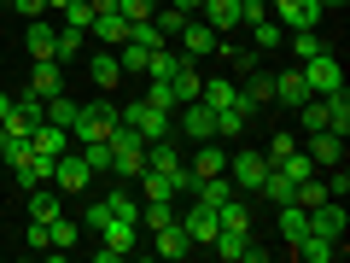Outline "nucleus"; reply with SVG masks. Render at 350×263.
<instances>
[{
    "mask_svg": "<svg viewBox=\"0 0 350 263\" xmlns=\"http://www.w3.org/2000/svg\"><path fill=\"white\" fill-rule=\"evenodd\" d=\"M88 76L100 82V94H111V88L123 82V64H117V53H111V47H100L94 59H88Z\"/></svg>",
    "mask_w": 350,
    "mask_h": 263,
    "instance_id": "412c9836",
    "label": "nucleus"
},
{
    "mask_svg": "<svg viewBox=\"0 0 350 263\" xmlns=\"http://www.w3.org/2000/svg\"><path fill=\"white\" fill-rule=\"evenodd\" d=\"M338 251H345V240H333V234H321V228H310V234L292 246V258H304V263H333Z\"/></svg>",
    "mask_w": 350,
    "mask_h": 263,
    "instance_id": "9d476101",
    "label": "nucleus"
},
{
    "mask_svg": "<svg viewBox=\"0 0 350 263\" xmlns=\"http://www.w3.org/2000/svg\"><path fill=\"white\" fill-rule=\"evenodd\" d=\"M59 6H64V0H47V12H59Z\"/></svg>",
    "mask_w": 350,
    "mask_h": 263,
    "instance_id": "5fc2aeb1",
    "label": "nucleus"
},
{
    "mask_svg": "<svg viewBox=\"0 0 350 263\" xmlns=\"http://www.w3.org/2000/svg\"><path fill=\"white\" fill-rule=\"evenodd\" d=\"M304 152H310V164H315V170H333V164L345 158V135H333V129H315Z\"/></svg>",
    "mask_w": 350,
    "mask_h": 263,
    "instance_id": "4468645a",
    "label": "nucleus"
},
{
    "mask_svg": "<svg viewBox=\"0 0 350 263\" xmlns=\"http://www.w3.org/2000/svg\"><path fill=\"white\" fill-rule=\"evenodd\" d=\"M310 228H321V234L345 240V205H338V199H321V205L310 211Z\"/></svg>",
    "mask_w": 350,
    "mask_h": 263,
    "instance_id": "393cba45",
    "label": "nucleus"
},
{
    "mask_svg": "<svg viewBox=\"0 0 350 263\" xmlns=\"http://www.w3.org/2000/svg\"><path fill=\"white\" fill-rule=\"evenodd\" d=\"M152 24L175 41V36H181V24H187V12H181V6H158V12H152Z\"/></svg>",
    "mask_w": 350,
    "mask_h": 263,
    "instance_id": "4c0bfd02",
    "label": "nucleus"
},
{
    "mask_svg": "<svg viewBox=\"0 0 350 263\" xmlns=\"http://www.w3.org/2000/svg\"><path fill=\"white\" fill-rule=\"evenodd\" d=\"M146 164H152V170H181L187 152H181V140H175V135H163V140H146Z\"/></svg>",
    "mask_w": 350,
    "mask_h": 263,
    "instance_id": "4be33fe9",
    "label": "nucleus"
},
{
    "mask_svg": "<svg viewBox=\"0 0 350 263\" xmlns=\"http://www.w3.org/2000/svg\"><path fill=\"white\" fill-rule=\"evenodd\" d=\"M135 246H140V223H123V216H111V223L100 228V246H94V258H100V263H117V258H129Z\"/></svg>",
    "mask_w": 350,
    "mask_h": 263,
    "instance_id": "39448f33",
    "label": "nucleus"
},
{
    "mask_svg": "<svg viewBox=\"0 0 350 263\" xmlns=\"http://www.w3.org/2000/svg\"><path fill=\"white\" fill-rule=\"evenodd\" d=\"M29 88H36L41 100L64 94V64H59V59H36V71H29Z\"/></svg>",
    "mask_w": 350,
    "mask_h": 263,
    "instance_id": "aec40b11",
    "label": "nucleus"
},
{
    "mask_svg": "<svg viewBox=\"0 0 350 263\" xmlns=\"http://www.w3.org/2000/svg\"><path fill=\"white\" fill-rule=\"evenodd\" d=\"M298 129H304V135L327 129V100H304V105H298Z\"/></svg>",
    "mask_w": 350,
    "mask_h": 263,
    "instance_id": "f704fd0d",
    "label": "nucleus"
},
{
    "mask_svg": "<svg viewBox=\"0 0 350 263\" xmlns=\"http://www.w3.org/2000/svg\"><path fill=\"white\" fill-rule=\"evenodd\" d=\"M76 152H82V164H88L94 175H100V170H111V147H105V140H88V147H76Z\"/></svg>",
    "mask_w": 350,
    "mask_h": 263,
    "instance_id": "e433bc0d",
    "label": "nucleus"
},
{
    "mask_svg": "<svg viewBox=\"0 0 350 263\" xmlns=\"http://www.w3.org/2000/svg\"><path fill=\"white\" fill-rule=\"evenodd\" d=\"M76 240H82V228H76L70 216H53V223H47V246H59V251H70Z\"/></svg>",
    "mask_w": 350,
    "mask_h": 263,
    "instance_id": "72a5a7b5",
    "label": "nucleus"
},
{
    "mask_svg": "<svg viewBox=\"0 0 350 263\" xmlns=\"http://www.w3.org/2000/svg\"><path fill=\"white\" fill-rule=\"evenodd\" d=\"M47 123L70 129V123H76V100H64V94H53V100H47Z\"/></svg>",
    "mask_w": 350,
    "mask_h": 263,
    "instance_id": "ea45409f",
    "label": "nucleus"
},
{
    "mask_svg": "<svg viewBox=\"0 0 350 263\" xmlns=\"http://www.w3.org/2000/svg\"><path fill=\"white\" fill-rule=\"evenodd\" d=\"M53 216H59V188L53 181L29 188V223H53Z\"/></svg>",
    "mask_w": 350,
    "mask_h": 263,
    "instance_id": "a878e982",
    "label": "nucleus"
},
{
    "mask_svg": "<svg viewBox=\"0 0 350 263\" xmlns=\"http://www.w3.org/2000/svg\"><path fill=\"white\" fill-rule=\"evenodd\" d=\"M199 18L216 29V36H228V29H239V0H204Z\"/></svg>",
    "mask_w": 350,
    "mask_h": 263,
    "instance_id": "5701e85b",
    "label": "nucleus"
},
{
    "mask_svg": "<svg viewBox=\"0 0 350 263\" xmlns=\"http://www.w3.org/2000/svg\"><path fill=\"white\" fill-rule=\"evenodd\" d=\"M53 47H59V29H53L47 18H29L24 24V53L29 59H53Z\"/></svg>",
    "mask_w": 350,
    "mask_h": 263,
    "instance_id": "f3484780",
    "label": "nucleus"
},
{
    "mask_svg": "<svg viewBox=\"0 0 350 263\" xmlns=\"http://www.w3.org/2000/svg\"><path fill=\"white\" fill-rule=\"evenodd\" d=\"M345 6H350V0H321V12H345Z\"/></svg>",
    "mask_w": 350,
    "mask_h": 263,
    "instance_id": "864d4df0",
    "label": "nucleus"
},
{
    "mask_svg": "<svg viewBox=\"0 0 350 263\" xmlns=\"http://www.w3.org/2000/svg\"><path fill=\"white\" fill-rule=\"evenodd\" d=\"M88 181H94V170H88V164H82V152L70 147V152L59 158V170H53V188L76 199V193H88Z\"/></svg>",
    "mask_w": 350,
    "mask_h": 263,
    "instance_id": "6e6552de",
    "label": "nucleus"
},
{
    "mask_svg": "<svg viewBox=\"0 0 350 263\" xmlns=\"http://www.w3.org/2000/svg\"><path fill=\"white\" fill-rule=\"evenodd\" d=\"M251 41H257V53H280V41H286V29H280L275 18H257V24H251Z\"/></svg>",
    "mask_w": 350,
    "mask_h": 263,
    "instance_id": "7c9ffc66",
    "label": "nucleus"
},
{
    "mask_svg": "<svg viewBox=\"0 0 350 263\" xmlns=\"http://www.w3.org/2000/svg\"><path fill=\"white\" fill-rule=\"evenodd\" d=\"M310 234V211H304V205H280V240H286V246H298V240Z\"/></svg>",
    "mask_w": 350,
    "mask_h": 263,
    "instance_id": "cd10ccee",
    "label": "nucleus"
},
{
    "mask_svg": "<svg viewBox=\"0 0 350 263\" xmlns=\"http://www.w3.org/2000/svg\"><path fill=\"white\" fill-rule=\"evenodd\" d=\"M298 71H304V82H310V94H315V100H327V94H338V88H345V71H338V53H315V59H304L298 64Z\"/></svg>",
    "mask_w": 350,
    "mask_h": 263,
    "instance_id": "20e7f679",
    "label": "nucleus"
},
{
    "mask_svg": "<svg viewBox=\"0 0 350 263\" xmlns=\"http://www.w3.org/2000/svg\"><path fill=\"white\" fill-rule=\"evenodd\" d=\"M88 228H105L111 223V199H88V216H82Z\"/></svg>",
    "mask_w": 350,
    "mask_h": 263,
    "instance_id": "a18cd8bd",
    "label": "nucleus"
},
{
    "mask_svg": "<svg viewBox=\"0 0 350 263\" xmlns=\"http://www.w3.org/2000/svg\"><path fill=\"white\" fill-rule=\"evenodd\" d=\"M105 147H111V175L135 181V175L146 170V140H140V135H135L129 123H117L111 135H105Z\"/></svg>",
    "mask_w": 350,
    "mask_h": 263,
    "instance_id": "f257e3e1",
    "label": "nucleus"
},
{
    "mask_svg": "<svg viewBox=\"0 0 350 263\" xmlns=\"http://www.w3.org/2000/svg\"><path fill=\"white\" fill-rule=\"evenodd\" d=\"M117 129V105H76V123H70V140L76 147H88V140H105Z\"/></svg>",
    "mask_w": 350,
    "mask_h": 263,
    "instance_id": "7ed1b4c3",
    "label": "nucleus"
},
{
    "mask_svg": "<svg viewBox=\"0 0 350 263\" xmlns=\"http://www.w3.org/2000/svg\"><path fill=\"white\" fill-rule=\"evenodd\" d=\"M228 170V152H222V140H199V152L187 158V175L199 181V175H222Z\"/></svg>",
    "mask_w": 350,
    "mask_h": 263,
    "instance_id": "6ab92c4d",
    "label": "nucleus"
},
{
    "mask_svg": "<svg viewBox=\"0 0 350 263\" xmlns=\"http://www.w3.org/2000/svg\"><path fill=\"white\" fill-rule=\"evenodd\" d=\"M269 12H275V24L280 29H315L321 24V0H269Z\"/></svg>",
    "mask_w": 350,
    "mask_h": 263,
    "instance_id": "0eeeda50",
    "label": "nucleus"
},
{
    "mask_svg": "<svg viewBox=\"0 0 350 263\" xmlns=\"http://www.w3.org/2000/svg\"><path fill=\"white\" fill-rule=\"evenodd\" d=\"M6 117H12V94H6V88H0V123H6Z\"/></svg>",
    "mask_w": 350,
    "mask_h": 263,
    "instance_id": "603ef678",
    "label": "nucleus"
},
{
    "mask_svg": "<svg viewBox=\"0 0 350 263\" xmlns=\"http://www.w3.org/2000/svg\"><path fill=\"white\" fill-rule=\"evenodd\" d=\"M181 228H187V240H193V246H211V240L222 234V223H216V211H211V205H199V199H193V211L181 216Z\"/></svg>",
    "mask_w": 350,
    "mask_h": 263,
    "instance_id": "2eb2a0df",
    "label": "nucleus"
},
{
    "mask_svg": "<svg viewBox=\"0 0 350 263\" xmlns=\"http://www.w3.org/2000/svg\"><path fill=\"white\" fill-rule=\"evenodd\" d=\"M257 18H269V0H239V24H257Z\"/></svg>",
    "mask_w": 350,
    "mask_h": 263,
    "instance_id": "09e8293b",
    "label": "nucleus"
},
{
    "mask_svg": "<svg viewBox=\"0 0 350 263\" xmlns=\"http://www.w3.org/2000/svg\"><path fill=\"white\" fill-rule=\"evenodd\" d=\"M245 123H251V117L239 112V105H222V112H216V140H239Z\"/></svg>",
    "mask_w": 350,
    "mask_h": 263,
    "instance_id": "2f4dec72",
    "label": "nucleus"
},
{
    "mask_svg": "<svg viewBox=\"0 0 350 263\" xmlns=\"http://www.w3.org/2000/svg\"><path fill=\"white\" fill-rule=\"evenodd\" d=\"M181 135L199 147V140H216V112L204 100H193V105H181Z\"/></svg>",
    "mask_w": 350,
    "mask_h": 263,
    "instance_id": "9b49d317",
    "label": "nucleus"
},
{
    "mask_svg": "<svg viewBox=\"0 0 350 263\" xmlns=\"http://www.w3.org/2000/svg\"><path fill=\"white\" fill-rule=\"evenodd\" d=\"M321 181H327V199H345V193H350V175L338 170V164H333V170L321 175Z\"/></svg>",
    "mask_w": 350,
    "mask_h": 263,
    "instance_id": "c03bdc74",
    "label": "nucleus"
},
{
    "mask_svg": "<svg viewBox=\"0 0 350 263\" xmlns=\"http://www.w3.org/2000/svg\"><path fill=\"white\" fill-rule=\"evenodd\" d=\"M82 41H88V29H70V24H64V29H59V47H53V59H59V64L76 59V53H82Z\"/></svg>",
    "mask_w": 350,
    "mask_h": 263,
    "instance_id": "c9c22d12",
    "label": "nucleus"
},
{
    "mask_svg": "<svg viewBox=\"0 0 350 263\" xmlns=\"http://www.w3.org/2000/svg\"><path fill=\"white\" fill-rule=\"evenodd\" d=\"M111 199V216H123V223H140V199L135 193H105Z\"/></svg>",
    "mask_w": 350,
    "mask_h": 263,
    "instance_id": "79ce46f5",
    "label": "nucleus"
},
{
    "mask_svg": "<svg viewBox=\"0 0 350 263\" xmlns=\"http://www.w3.org/2000/svg\"><path fill=\"white\" fill-rule=\"evenodd\" d=\"M88 36L100 41V47H123V41H129V18H123V12H94Z\"/></svg>",
    "mask_w": 350,
    "mask_h": 263,
    "instance_id": "a211bd4d",
    "label": "nucleus"
},
{
    "mask_svg": "<svg viewBox=\"0 0 350 263\" xmlns=\"http://www.w3.org/2000/svg\"><path fill=\"white\" fill-rule=\"evenodd\" d=\"M262 175H269V158H262V152H228V181H234L245 199L262 188Z\"/></svg>",
    "mask_w": 350,
    "mask_h": 263,
    "instance_id": "423d86ee",
    "label": "nucleus"
},
{
    "mask_svg": "<svg viewBox=\"0 0 350 263\" xmlns=\"http://www.w3.org/2000/svg\"><path fill=\"white\" fill-rule=\"evenodd\" d=\"M280 47H286L292 59L304 64V59H315V53H321L327 41H321V29H286V41H280Z\"/></svg>",
    "mask_w": 350,
    "mask_h": 263,
    "instance_id": "bb28decb",
    "label": "nucleus"
},
{
    "mask_svg": "<svg viewBox=\"0 0 350 263\" xmlns=\"http://www.w3.org/2000/svg\"><path fill=\"white\" fill-rule=\"evenodd\" d=\"M280 170H286L292 181H304V175H315V164H310V152L298 147V152H286V158H280Z\"/></svg>",
    "mask_w": 350,
    "mask_h": 263,
    "instance_id": "a19ab883",
    "label": "nucleus"
},
{
    "mask_svg": "<svg viewBox=\"0 0 350 263\" xmlns=\"http://www.w3.org/2000/svg\"><path fill=\"white\" fill-rule=\"evenodd\" d=\"M152 251H158V258H187L193 251V240H187V228H181V216H175V223H163V228H152Z\"/></svg>",
    "mask_w": 350,
    "mask_h": 263,
    "instance_id": "f8f14e48",
    "label": "nucleus"
},
{
    "mask_svg": "<svg viewBox=\"0 0 350 263\" xmlns=\"http://www.w3.org/2000/svg\"><path fill=\"white\" fill-rule=\"evenodd\" d=\"M59 18H64L70 29H88V24H94V6H88V0H64V6H59Z\"/></svg>",
    "mask_w": 350,
    "mask_h": 263,
    "instance_id": "58836bf2",
    "label": "nucleus"
},
{
    "mask_svg": "<svg viewBox=\"0 0 350 263\" xmlns=\"http://www.w3.org/2000/svg\"><path fill=\"white\" fill-rule=\"evenodd\" d=\"M146 100L163 105V112H175V88H170V82H152V88H146Z\"/></svg>",
    "mask_w": 350,
    "mask_h": 263,
    "instance_id": "de8ad7c7",
    "label": "nucleus"
},
{
    "mask_svg": "<svg viewBox=\"0 0 350 263\" xmlns=\"http://www.w3.org/2000/svg\"><path fill=\"white\" fill-rule=\"evenodd\" d=\"M29 152H47V158H64V152H70V129H59V123H47V117H41V123L29 129Z\"/></svg>",
    "mask_w": 350,
    "mask_h": 263,
    "instance_id": "ddd939ff",
    "label": "nucleus"
},
{
    "mask_svg": "<svg viewBox=\"0 0 350 263\" xmlns=\"http://www.w3.org/2000/svg\"><path fill=\"white\" fill-rule=\"evenodd\" d=\"M327 129H333V135H350V100H345V88L327 94Z\"/></svg>",
    "mask_w": 350,
    "mask_h": 263,
    "instance_id": "473e14b6",
    "label": "nucleus"
},
{
    "mask_svg": "<svg viewBox=\"0 0 350 263\" xmlns=\"http://www.w3.org/2000/svg\"><path fill=\"white\" fill-rule=\"evenodd\" d=\"M286 152H298V140H292L286 129H280V135L269 140V152H262V158H269V164H280V158H286Z\"/></svg>",
    "mask_w": 350,
    "mask_h": 263,
    "instance_id": "49530a36",
    "label": "nucleus"
},
{
    "mask_svg": "<svg viewBox=\"0 0 350 263\" xmlns=\"http://www.w3.org/2000/svg\"><path fill=\"white\" fill-rule=\"evenodd\" d=\"M117 123H129L140 140H163V135H175L170 112H163V105H152V100H129L123 112H117Z\"/></svg>",
    "mask_w": 350,
    "mask_h": 263,
    "instance_id": "f03ea898",
    "label": "nucleus"
},
{
    "mask_svg": "<svg viewBox=\"0 0 350 263\" xmlns=\"http://www.w3.org/2000/svg\"><path fill=\"white\" fill-rule=\"evenodd\" d=\"M304 100H315L310 82H304V71H298V64H292V71H280V76H275V105H292V112H298Z\"/></svg>",
    "mask_w": 350,
    "mask_h": 263,
    "instance_id": "dca6fc26",
    "label": "nucleus"
},
{
    "mask_svg": "<svg viewBox=\"0 0 350 263\" xmlns=\"http://www.w3.org/2000/svg\"><path fill=\"white\" fill-rule=\"evenodd\" d=\"M234 94H239V82H228V76H211V82L199 88V100L211 105V112H222V105H234Z\"/></svg>",
    "mask_w": 350,
    "mask_h": 263,
    "instance_id": "c85d7f7f",
    "label": "nucleus"
},
{
    "mask_svg": "<svg viewBox=\"0 0 350 263\" xmlns=\"http://www.w3.org/2000/svg\"><path fill=\"white\" fill-rule=\"evenodd\" d=\"M175 41H181V53H187V59H211V53H216V41H222V36H216V29L204 24V18H187Z\"/></svg>",
    "mask_w": 350,
    "mask_h": 263,
    "instance_id": "1a4fd4ad",
    "label": "nucleus"
},
{
    "mask_svg": "<svg viewBox=\"0 0 350 263\" xmlns=\"http://www.w3.org/2000/svg\"><path fill=\"white\" fill-rule=\"evenodd\" d=\"M117 12H123L129 24H140V18H152V12H158V0H117Z\"/></svg>",
    "mask_w": 350,
    "mask_h": 263,
    "instance_id": "37998d69",
    "label": "nucleus"
},
{
    "mask_svg": "<svg viewBox=\"0 0 350 263\" xmlns=\"http://www.w3.org/2000/svg\"><path fill=\"white\" fill-rule=\"evenodd\" d=\"M216 223H222V228H239V234H251V211H245V193H234L228 205H216Z\"/></svg>",
    "mask_w": 350,
    "mask_h": 263,
    "instance_id": "c756f323",
    "label": "nucleus"
},
{
    "mask_svg": "<svg viewBox=\"0 0 350 263\" xmlns=\"http://www.w3.org/2000/svg\"><path fill=\"white\" fill-rule=\"evenodd\" d=\"M170 6H181L187 18H199V6H204V0H170Z\"/></svg>",
    "mask_w": 350,
    "mask_h": 263,
    "instance_id": "3c124183",
    "label": "nucleus"
},
{
    "mask_svg": "<svg viewBox=\"0 0 350 263\" xmlns=\"http://www.w3.org/2000/svg\"><path fill=\"white\" fill-rule=\"evenodd\" d=\"M12 12H24V18H41V12H47V0H12Z\"/></svg>",
    "mask_w": 350,
    "mask_h": 263,
    "instance_id": "8fccbe9b",
    "label": "nucleus"
},
{
    "mask_svg": "<svg viewBox=\"0 0 350 263\" xmlns=\"http://www.w3.org/2000/svg\"><path fill=\"white\" fill-rule=\"evenodd\" d=\"M170 88H175V105H193L199 100V88H204V76H199V59H187L181 71L170 76Z\"/></svg>",
    "mask_w": 350,
    "mask_h": 263,
    "instance_id": "b1692460",
    "label": "nucleus"
}]
</instances>
